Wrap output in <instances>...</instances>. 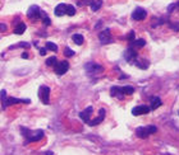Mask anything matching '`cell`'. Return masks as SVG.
<instances>
[{"instance_id": "1", "label": "cell", "mask_w": 179, "mask_h": 155, "mask_svg": "<svg viewBox=\"0 0 179 155\" xmlns=\"http://www.w3.org/2000/svg\"><path fill=\"white\" fill-rule=\"evenodd\" d=\"M22 131V135L26 137V140H27V143H33V141H38L41 140V139L44 137V132L41 130H38L36 132H32L31 130H28V128H24L22 127L21 128Z\"/></svg>"}, {"instance_id": "2", "label": "cell", "mask_w": 179, "mask_h": 155, "mask_svg": "<svg viewBox=\"0 0 179 155\" xmlns=\"http://www.w3.org/2000/svg\"><path fill=\"white\" fill-rule=\"evenodd\" d=\"M38 97H40L41 102L44 104H49V97H50V88L46 85H42L40 86L38 89Z\"/></svg>"}, {"instance_id": "3", "label": "cell", "mask_w": 179, "mask_h": 155, "mask_svg": "<svg viewBox=\"0 0 179 155\" xmlns=\"http://www.w3.org/2000/svg\"><path fill=\"white\" fill-rule=\"evenodd\" d=\"M41 15H42V12H41V9L38 8L37 5H32L31 8L28 9V12H27V17L30 19H33V21L41 18Z\"/></svg>"}, {"instance_id": "4", "label": "cell", "mask_w": 179, "mask_h": 155, "mask_svg": "<svg viewBox=\"0 0 179 155\" xmlns=\"http://www.w3.org/2000/svg\"><path fill=\"white\" fill-rule=\"evenodd\" d=\"M54 67H55V73L58 75H64L69 69V62L68 61H59Z\"/></svg>"}, {"instance_id": "5", "label": "cell", "mask_w": 179, "mask_h": 155, "mask_svg": "<svg viewBox=\"0 0 179 155\" xmlns=\"http://www.w3.org/2000/svg\"><path fill=\"white\" fill-rule=\"evenodd\" d=\"M85 67L90 74H99V73H102V70H104V67H102L101 65H97V64H95V62L86 64Z\"/></svg>"}, {"instance_id": "6", "label": "cell", "mask_w": 179, "mask_h": 155, "mask_svg": "<svg viewBox=\"0 0 179 155\" xmlns=\"http://www.w3.org/2000/svg\"><path fill=\"white\" fill-rule=\"evenodd\" d=\"M99 40L102 45H108L110 43L111 41H113V38H111V33H110V29H104L101 32L100 34H99Z\"/></svg>"}, {"instance_id": "7", "label": "cell", "mask_w": 179, "mask_h": 155, "mask_svg": "<svg viewBox=\"0 0 179 155\" xmlns=\"http://www.w3.org/2000/svg\"><path fill=\"white\" fill-rule=\"evenodd\" d=\"M124 57H126V60L128 61V62H136V60H137V51L134 50L133 47H129L128 50L126 51V53H124Z\"/></svg>"}, {"instance_id": "8", "label": "cell", "mask_w": 179, "mask_h": 155, "mask_svg": "<svg viewBox=\"0 0 179 155\" xmlns=\"http://www.w3.org/2000/svg\"><path fill=\"white\" fill-rule=\"evenodd\" d=\"M151 111V108L148 107V106H137V107H134L132 109V115L133 116H141V115H146L148 113V112Z\"/></svg>"}, {"instance_id": "9", "label": "cell", "mask_w": 179, "mask_h": 155, "mask_svg": "<svg viewBox=\"0 0 179 155\" xmlns=\"http://www.w3.org/2000/svg\"><path fill=\"white\" fill-rule=\"evenodd\" d=\"M146 15H147V13L145 9H142V8H137L136 10L132 13V18L134 21H143V19L146 18Z\"/></svg>"}, {"instance_id": "10", "label": "cell", "mask_w": 179, "mask_h": 155, "mask_svg": "<svg viewBox=\"0 0 179 155\" xmlns=\"http://www.w3.org/2000/svg\"><path fill=\"white\" fill-rule=\"evenodd\" d=\"M30 99H18V98H13V97H6V102H5V108L9 107L12 104H18V103H30Z\"/></svg>"}, {"instance_id": "11", "label": "cell", "mask_w": 179, "mask_h": 155, "mask_svg": "<svg viewBox=\"0 0 179 155\" xmlns=\"http://www.w3.org/2000/svg\"><path fill=\"white\" fill-rule=\"evenodd\" d=\"M91 115H92V107H87L85 111H82L81 113H79V117L82 118V121L85 122V123H87V122L90 121Z\"/></svg>"}, {"instance_id": "12", "label": "cell", "mask_w": 179, "mask_h": 155, "mask_svg": "<svg viewBox=\"0 0 179 155\" xmlns=\"http://www.w3.org/2000/svg\"><path fill=\"white\" fill-rule=\"evenodd\" d=\"M104 118H105V109L104 108H101L100 109V116H99L97 118H95L94 121H88L87 123L90 126H97V125H100L102 121H104Z\"/></svg>"}, {"instance_id": "13", "label": "cell", "mask_w": 179, "mask_h": 155, "mask_svg": "<svg viewBox=\"0 0 179 155\" xmlns=\"http://www.w3.org/2000/svg\"><path fill=\"white\" fill-rule=\"evenodd\" d=\"M55 15L56 17H62V15H64V14H67V4H59L55 8Z\"/></svg>"}, {"instance_id": "14", "label": "cell", "mask_w": 179, "mask_h": 155, "mask_svg": "<svg viewBox=\"0 0 179 155\" xmlns=\"http://www.w3.org/2000/svg\"><path fill=\"white\" fill-rule=\"evenodd\" d=\"M110 95L111 97H118V98H123L124 93H123V89L119 88V86H113L110 90Z\"/></svg>"}, {"instance_id": "15", "label": "cell", "mask_w": 179, "mask_h": 155, "mask_svg": "<svg viewBox=\"0 0 179 155\" xmlns=\"http://www.w3.org/2000/svg\"><path fill=\"white\" fill-rule=\"evenodd\" d=\"M150 102H151V106H150L151 111H153V109H156V108H159L160 106H161V99H160L159 97H152V98L150 99Z\"/></svg>"}, {"instance_id": "16", "label": "cell", "mask_w": 179, "mask_h": 155, "mask_svg": "<svg viewBox=\"0 0 179 155\" xmlns=\"http://www.w3.org/2000/svg\"><path fill=\"white\" fill-rule=\"evenodd\" d=\"M136 135H137V137L146 139L150 134H148V131H147V128H146V127H138V128L136 130Z\"/></svg>"}, {"instance_id": "17", "label": "cell", "mask_w": 179, "mask_h": 155, "mask_svg": "<svg viewBox=\"0 0 179 155\" xmlns=\"http://www.w3.org/2000/svg\"><path fill=\"white\" fill-rule=\"evenodd\" d=\"M146 45L145 40H142V38H139V40H134L133 42H130V47L133 48H139V47H143Z\"/></svg>"}, {"instance_id": "18", "label": "cell", "mask_w": 179, "mask_h": 155, "mask_svg": "<svg viewBox=\"0 0 179 155\" xmlns=\"http://www.w3.org/2000/svg\"><path fill=\"white\" fill-rule=\"evenodd\" d=\"M101 5H102V0H92V3L90 4V6H91V9L94 12H97L101 8Z\"/></svg>"}, {"instance_id": "19", "label": "cell", "mask_w": 179, "mask_h": 155, "mask_svg": "<svg viewBox=\"0 0 179 155\" xmlns=\"http://www.w3.org/2000/svg\"><path fill=\"white\" fill-rule=\"evenodd\" d=\"M72 40H73V42H74L76 45H82L83 43V41H85V38H83V36L82 34H79V33H76V34H73L72 36Z\"/></svg>"}, {"instance_id": "20", "label": "cell", "mask_w": 179, "mask_h": 155, "mask_svg": "<svg viewBox=\"0 0 179 155\" xmlns=\"http://www.w3.org/2000/svg\"><path fill=\"white\" fill-rule=\"evenodd\" d=\"M26 31V24L24 23H18V25L14 28V33L15 34H23Z\"/></svg>"}, {"instance_id": "21", "label": "cell", "mask_w": 179, "mask_h": 155, "mask_svg": "<svg viewBox=\"0 0 179 155\" xmlns=\"http://www.w3.org/2000/svg\"><path fill=\"white\" fill-rule=\"evenodd\" d=\"M121 89H123L124 95H130V94H133V93H134V88H133V86H130V85L123 86Z\"/></svg>"}, {"instance_id": "22", "label": "cell", "mask_w": 179, "mask_h": 155, "mask_svg": "<svg viewBox=\"0 0 179 155\" xmlns=\"http://www.w3.org/2000/svg\"><path fill=\"white\" fill-rule=\"evenodd\" d=\"M136 65L141 67V69H147L148 67V61L147 60H139V61H136Z\"/></svg>"}, {"instance_id": "23", "label": "cell", "mask_w": 179, "mask_h": 155, "mask_svg": "<svg viewBox=\"0 0 179 155\" xmlns=\"http://www.w3.org/2000/svg\"><path fill=\"white\" fill-rule=\"evenodd\" d=\"M0 102H1L3 109H5V102H6V92L5 90H1V92H0Z\"/></svg>"}, {"instance_id": "24", "label": "cell", "mask_w": 179, "mask_h": 155, "mask_svg": "<svg viewBox=\"0 0 179 155\" xmlns=\"http://www.w3.org/2000/svg\"><path fill=\"white\" fill-rule=\"evenodd\" d=\"M56 62H58V59L55 56H51V57H49V59L46 60V65L47 66H55Z\"/></svg>"}, {"instance_id": "25", "label": "cell", "mask_w": 179, "mask_h": 155, "mask_svg": "<svg viewBox=\"0 0 179 155\" xmlns=\"http://www.w3.org/2000/svg\"><path fill=\"white\" fill-rule=\"evenodd\" d=\"M46 50H50V51L56 52V51H58V46L55 43H53V42H46Z\"/></svg>"}, {"instance_id": "26", "label": "cell", "mask_w": 179, "mask_h": 155, "mask_svg": "<svg viewBox=\"0 0 179 155\" xmlns=\"http://www.w3.org/2000/svg\"><path fill=\"white\" fill-rule=\"evenodd\" d=\"M67 14L69 15V17H73V15L76 14V8L73 5H67Z\"/></svg>"}, {"instance_id": "27", "label": "cell", "mask_w": 179, "mask_h": 155, "mask_svg": "<svg viewBox=\"0 0 179 155\" xmlns=\"http://www.w3.org/2000/svg\"><path fill=\"white\" fill-rule=\"evenodd\" d=\"M64 55H65L67 57H72V56H74V51L70 50L69 47H65V50H64Z\"/></svg>"}, {"instance_id": "28", "label": "cell", "mask_w": 179, "mask_h": 155, "mask_svg": "<svg viewBox=\"0 0 179 155\" xmlns=\"http://www.w3.org/2000/svg\"><path fill=\"white\" fill-rule=\"evenodd\" d=\"M41 18H42V21H44V24H45V25H50V23H51V22H50V18L47 17V15L45 14V13H42Z\"/></svg>"}, {"instance_id": "29", "label": "cell", "mask_w": 179, "mask_h": 155, "mask_svg": "<svg viewBox=\"0 0 179 155\" xmlns=\"http://www.w3.org/2000/svg\"><path fill=\"white\" fill-rule=\"evenodd\" d=\"M147 131H148V134H155L156 131H157V127L156 126H147Z\"/></svg>"}, {"instance_id": "30", "label": "cell", "mask_w": 179, "mask_h": 155, "mask_svg": "<svg viewBox=\"0 0 179 155\" xmlns=\"http://www.w3.org/2000/svg\"><path fill=\"white\" fill-rule=\"evenodd\" d=\"M128 41H129V42H133L134 41V32L133 31H130V33L128 34Z\"/></svg>"}, {"instance_id": "31", "label": "cell", "mask_w": 179, "mask_h": 155, "mask_svg": "<svg viewBox=\"0 0 179 155\" xmlns=\"http://www.w3.org/2000/svg\"><path fill=\"white\" fill-rule=\"evenodd\" d=\"M6 31V24L0 23V32H5Z\"/></svg>"}, {"instance_id": "32", "label": "cell", "mask_w": 179, "mask_h": 155, "mask_svg": "<svg viewBox=\"0 0 179 155\" xmlns=\"http://www.w3.org/2000/svg\"><path fill=\"white\" fill-rule=\"evenodd\" d=\"M40 55H41V56H45V55H46V48H41V50H40Z\"/></svg>"}, {"instance_id": "33", "label": "cell", "mask_w": 179, "mask_h": 155, "mask_svg": "<svg viewBox=\"0 0 179 155\" xmlns=\"http://www.w3.org/2000/svg\"><path fill=\"white\" fill-rule=\"evenodd\" d=\"M175 6H177V4H171L170 6H169V12H173V9H174Z\"/></svg>"}, {"instance_id": "34", "label": "cell", "mask_w": 179, "mask_h": 155, "mask_svg": "<svg viewBox=\"0 0 179 155\" xmlns=\"http://www.w3.org/2000/svg\"><path fill=\"white\" fill-rule=\"evenodd\" d=\"M27 57H28V53H27V52H23V53H22V59H27Z\"/></svg>"}, {"instance_id": "35", "label": "cell", "mask_w": 179, "mask_h": 155, "mask_svg": "<svg viewBox=\"0 0 179 155\" xmlns=\"http://www.w3.org/2000/svg\"><path fill=\"white\" fill-rule=\"evenodd\" d=\"M45 155H54V154L51 153V151H46V153H45Z\"/></svg>"}, {"instance_id": "36", "label": "cell", "mask_w": 179, "mask_h": 155, "mask_svg": "<svg viewBox=\"0 0 179 155\" xmlns=\"http://www.w3.org/2000/svg\"><path fill=\"white\" fill-rule=\"evenodd\" d=\"M177 6H179V1H178V4H177Z\"/></svg>"}]
</instances>
